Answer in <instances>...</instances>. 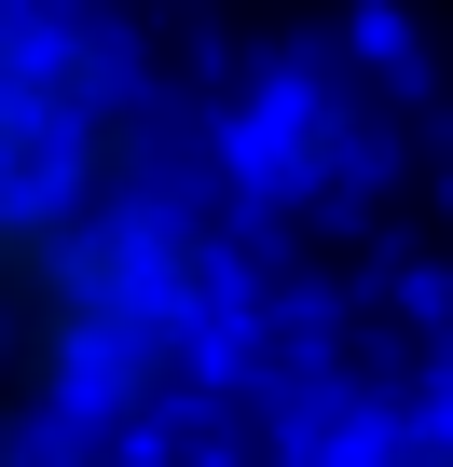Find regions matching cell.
<instances>
[{
	"instance_id": "cell-1",
	"label": "cell",
	"mask_w": 453,
	"mask_h": 467,
	"mask_svg": "<svg viewBox=\"0 0 453 467\" xmlns=\"http://www.w3.org/2000/svg\"><path fill=\"white\" fill-rule=\"evenodd\" d=\"M220 358V220L83 0H0V453L97 467Z\"/></svg>"
},
{
	"instance_id": "cell-2",
	"label": "cell",
	"mask_w": 453,
	"mask_h": 467,
	"mask_svg": "<svg viewBox=\"0 0 453 467\" xmlns=\"http://www.w3.org/2000/svg\"><path fill=\"white\" fill-rule=\"evenodd\" d=\"M398 467H426V453H398Z\"/></svg>"
}]
</instances>
